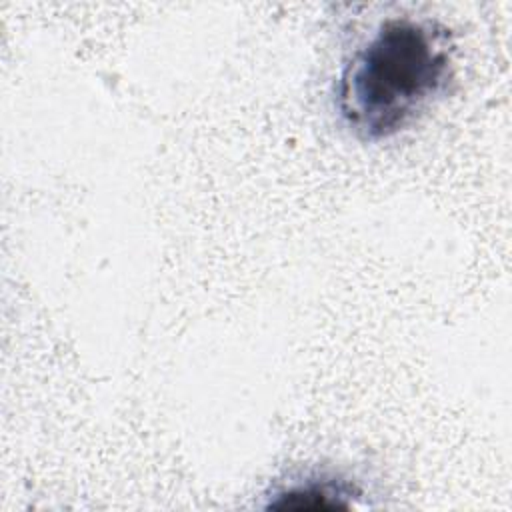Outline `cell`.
Returning <instances> with one entry per match:
<instances>
[{"mask_svg":"<svg viewBox=\"0 0 512 512\" xmlns=\"http://www.w3.org/2000/svg\"><path fill=\"white\" fill-rule=\"evenodd\" d=\"M454 38L430 18H388L354 50L336 82V108L362 142L412 126L454 80Z\"/></svg>","mask_w":512,"mask_h":512,"instance_id":"6da1fadb","label":"cell"},{"mask_svg":"<svg viewBox=\"0 0 512 512\" xmlns=\"http://www.w3.org/2000/svg\"><path fill=\"white\" fill-rule=\"evenodd\" d=\"M274 496L276 500H272L268 508L324 510V508H348V502L344 498L360 496V492L358 488H354L350 482L342 478L320 474V476H310L290 486H284Z\"/></svg>","mask_w":512,"mask_h":512,"instance_id":"7a4b0ae2","label":"cell"}]
</instances>
